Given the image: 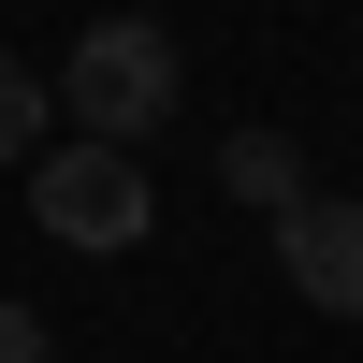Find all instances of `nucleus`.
Returning <instances> with one entry per match:
<instances>
[{"instance_id":"423d86ee","label":"nucleus","mask_w":363,"mask_h":363,"mask_svg":"<svg viewBox=\"0 0 363 363\" xmlns=\"http://www.w3.org/2000/svg\"><path fill=\"white\" fill-rule=\"evenodd\" d=\"M0 363H58V335H44L29 306H0Z\"/></svg>"},{"instance_id":"39448f33","label":"nucleus","mask_w":363,"mask_h":363,"mask_svg":"<svg viewBox=\"0 0 363 363\" xmlns=\"http://www.w3.org/2000/svg\"><path fill=\"white\" fill-rule=\"evenodd\" d=\"M29 145H44V73L0 58V160H29Z\"/></svg>"},{"instance_id":"20e7f679","label":"nucleus","mask_w":363,"mask_h":363,"mask_svg":"<svg viewBox=\"0 0 363 363\" xmlns=\"http://www.w3.org/2000/svg\"><path fill=\"white\" fill-rule=\"evenodd\" d=\"M291 174H306V160H291L277 131H233V145H218V189H233V203H262V218L291 203Z\"/></svg>"},{"instance_id":"7ed1b4c3","label":"nucleus","mask_w":363,"mask_h":363,"mask_svg":"<svg viewBox=\"0 0 363 363\" xmlns=\"http://www.w3.org/2000/svg\"><path fill=\"white\" fill-rule=\"evenodd\" d=\"M277 262H291V291L320 320H363V203L349 189H291L277 203Z\"/></svg>"},{"instance_id":"f03ea898","label":"nucleus","mask_w":363,"mask_h":363,"mask_svg":"<svg viewBox=\"0 0 363 363\" xmlns=\"http://www.w3.org/2000/svg\"><path fill=\"white\" fill-rule=\"evenodd\" d=\"M29 218L58 233V247H145V218H160V189H145V160L131 145H102V131H73L44 174H29Z\"/></svg>"},{"instance_id":"f257e3e1","label":"nucleus","mask_w":363,"mask_h":363,"mask_svg":"<svg viewBox=\"0 0 363 363\" xmlns=\"http://www.w3.org/2000/svg\"><path fill=\"white\" fill-rule=\"evenodd\" d=\"M58 102H73V131H102V145L160 131L174 116V29L160 15H102L73 58H58Z\"/></svg>"}]
</instances>
